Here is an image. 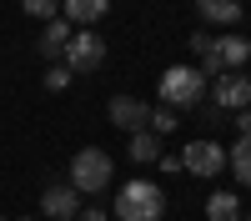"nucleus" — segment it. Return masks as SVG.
<instances>
[{
    "label": "nucleus",
    "instance_id": "1",
    "mask_svg": "<svg viewBox=\"0 0 251 221\" xmlns=\"http://www.w3.org/2000/svg\"><path fill=\"white\" fill-rule=\"evenodd\" d=\"M206 86H211V80H206L196 66H171L161 75V106H171L176 116L181 111H196L206 100Z\"/></svg>",
    "mask_w": 251,
    "mask_h": 221
},
{
    "label": "nucleus",
    "instance_id": "2",
    "mask_svg": "<svg viewBox=\"0 0 251 221\" xmlns=\"http://www.w3.org/2000/svg\"><path fill=\"white\" fill-rule=\"evenodd\" d=\"M166 211V191L156 181H126L116 191V221H161Z\"/></svg>",
    "mask_w": 251,
    "mask_h": 221
},
{
    "label": "nucleus",
    "instance_id": "3",
    "mask_svg": "<svg viewBox=\"0 0 251 221\" xmlns=\"http://www.w3.org/2000/svg\"><path fill=\"white\" fill-rule=\"evenodd\" d=\"M111 176H116V161H111V151H100V146L75 151V161H71V186H75L80 196L106 191V186H111Z\"/></svg>",
    "mask_w": 251,
    "mask_h": 221
},
{
    "label": "nucleus",
    "instance_id": "4",
    "mask_svg": "<svg viewBox=\"0 0 251 221\" xmlns=\"http://www.w3.org/2000/svg\"><path fill=\"white\" fill-rule=\"evenodd\" d=\"M181 171H191V176H221V171H226V146H221V141H211V136L186 141Z\"/></svg>",
    "mask_w": 251,
    "mask_h": 221
},
{
    "label": "nucleus",
    "instance_id": "5",
    "mask_svg": "<svg viewBox=\"0 0 251 221\" xmlns=\"http://www.w3.org/2000/svg\"><path fill=\"white\" fill-rule=\"evenodd\" d=\"M60 60H66L71 75H91V71H100V60H106V40L96 30H80V35H71V46H66Z\"/></svg>",
    "mask_w": 251,
    "mask_h": 221
},
{
    "label": "nucleus",
    "instance_id": "6",
    "mask_svg": "<svg viewBox=\"0 0 251 221\" xmlns=\"http://www.w3.org/2000/svg\"><path fill=\"white\" fill-rule=\"evenodd\" d=\"M206 96H211L216 111H246L251 106V80L241 71H221L211 86H206Z\"/></svg>",
    "mask_w": 251,
    "mask_h": 221
},
{
    "label": "nucleus",
    "instance_id": "7",
    "mask_svg": "<svg viewBox=\"0 0 251 221\" xmlns=\"http://www.w3.org/2000/svg\"><path fill=\"white\" fill-rule=\"evenodd\" d=\"M111 126H121V131H146V121H151V106H146L141 96H111Z\"/></svg>",
    "mask_w": 251,
    "mask_h": 221
},
{
    "label": "nucleus",
    "instance_id": "8",
    "mask_svg": "<svg viewBox=\"0 0 251 221\" xmlns=\"http://www.w3.org/2000/svg\"><path fill=\"white\" fill-rule=\"evenodd\" d=\"M40 211L46 216H55V221H75L80 216V191L71 186H46V196H40Z\"/></svg>",
    "mask_w": 251,
    "mask_h": 221
},
{
    "label": "nucleus",
    "instance_id": "9",
    "mask_svg": "<svg viewBox=\"0 0 251 221\" xmlns=\"http://www.w3.org/2000/svg\"><path fill=\"white\" fill-rule=\"evenodd\" d=\"M66 46H71V20H66V15L46 20V25H40V40H35V50L46 55V60H60V55H66Z\"/></svg>",
    "mask_w": 251,
    "mask_h": 221
},
{
    "label": "nucleus",
    "instance_id": "10",
    "mask_svg": "<svg viewBox=\"0 0 251 221\" xmlns=\"http://www.w3.org/2000/svg\"><path fill=\"white\" fill-rule=\"evenodd\" d=\"M196 15L211 20V25H236L246 10H241V0H196Z\"/></svg>",
    "mask_w": 251,
    "mask_h": 221
},
{
    "label": "nucleus",
    "instance_id": "11",
    "mask_svg": "<svg viewBox=\"0 0 251 221\" xmlns=\"http://www.w3.org/2000/svg\"><path fill=\"white\" fill-rule=\"evenodd\" d=\"M60 10H66L75 25H96V20L111 10V0H60Z\"/></svg>",
    "mask_w": 251,
    "mask_h": 221
},
{
    "label": "nucleus",
    "instance_id": "12",
    "mask_svg": "<svg viewBox=\"0 0 251 221\" xmlns=\"http://www.w3.org/2000/svg\"><path fill=\"white\" fill-rule=\"evenodd\" d=\"M126 151H131L136 166H146V161H161V136H156V131H136Z\"/></svg>",
    "mask_w": 251,
    "mask_h": 221
},
{
    "label": "nucleus",
    "instance_id": "13",
    "mask_svg": "<svg viewBox=\"0 0 251 221\" xmlns=\"http://www.w3.org/2000/svg\"><path fill=\"white\" fill-rule=\"evenodd\" d=\"M226 166L236 171V181H241V186H251V136H241L236 146L226 151Z\"/></svg>",
    "mask_w": 251,
    "mask_h": 221
},
{
    "label": "nucleus",
    "instance_id": "14",
    "mask_svg": "<svg viewBox=\"0 0 251 221\" xmlns=\"http://www.w3.org/2000/svg\"><path fill=\"white\" fill-rule=\"evenodd\" d=\"M206 216H211V221H236L241 216V201L231 191H216L211 201H206Z\"/></svg>",
    "mask_w": 251,
    "mask_h": 221
},
{
    "label": "nucleus",
    "instance_id": "15",
    "mask_svg": "<svg viewBox=\"0 0 251 221\" xmlns=\"http://www.w3.org/2000/svg\"><path fill=\"white\" fill-rule=\"evenodd\" d=\"M176 121H181V116H176L171 106H151V121H146V131H156V136H171V131H176Z\"/></svg>",
    "mask_w": 251,
    "mask_h": 221
},
{
    "label": "nucleus",
    "instance_id": "16",
    "mask_svg": "<svg viewBox=\"0 0 251 221\" xmlns=\"http://www.w3.org/2000/svg\"><path fill=\"white\" fill-rule=\"evenodd\" d=\"M20 5H25V15H35V20H55L60 0H20Z\"/></svg>",
    "mask_w": 251,
    "mask_h": 221
},
{
    "label": "nucleus",
    "instance_id": "17",
    "mask_svg": "<svg viewBox=\"0 0 251 221\" xmlns=\"http://www.w3.org/2000/svg\"><path fill=\"white\" fill-rule=\"evenodd\" d=\"M66 86H71V71L66 66H50L46 71V91H66Z\"/></svg>",
    "mask_w": 251,
    "mask_h": 221
},
{
    "label": "nucleus",
    "instance_id": "18",
    "mask_svg": "<svg viewBox=\"0 0 251 221\" xmlns=\"http://www.w3.org/2000/svg\"><path fill=\"white\" fill-rule=\"evenodd\" d=\"M211 46H216V40H211V35H206V30H191V50H196L201 60H206V55H211Z\"/></svg>",
    "mask_w": 251,
    "mask_h": 221
},
{
    "label": "nucleus",
    "instance_id": "19",
    "mask_svg": "<svg viewBox=\"0 0 251 221\" xmlns=\"http://www.w3.org/2000/svg\"><path fill=\"white\" fill-rule=\"evenodd\" d=\"M75 221H106V211H100V206H80V216Z\"/></svg>",
    "mask_w": 251,
    "mask_h": 221
},
{
    "label": "nucleus",
    "instance_id": "20",
    "mask_svg": "<svg viewBox=\"0 0 251 221\" xmlns=\"http://www.w3.org/2000/svg\"><path fill=\"white\" fill-rule=\"evenodd\" d=\"M236 131H241V136H251V106H246V111H236Z\"/></svg>",
    "mask_w": 251,
    "mask_h": 221
},
{
    "label": "nucleus",
    "instance_id": "21",
    "mask_svg": "<svg viewBox=\"0 0 251 221\" xmlns=\"http://www.w3.org/2000/svg\"><path fill=\"white\" fill-rule=\"evenodd\" d=\"M0 221H10V216H0Z\"/></svg>",
    "mask_w": 251,
    "mask_h": 221
},
{
    "label": "nucleus",
    "instance_id": "22",
    "mask_svg": "<svg viewBox=\"0 0 251 221\" xmlns=\"http://www.w3.org/2000/svg\"><path fill=\"white\" fill-rule=\"evenodd\" d=\"M246 221H251V216H246Z\"/></svg>",
    "mask_w": 251,
    "mask_h": 221
}]
</instances>
